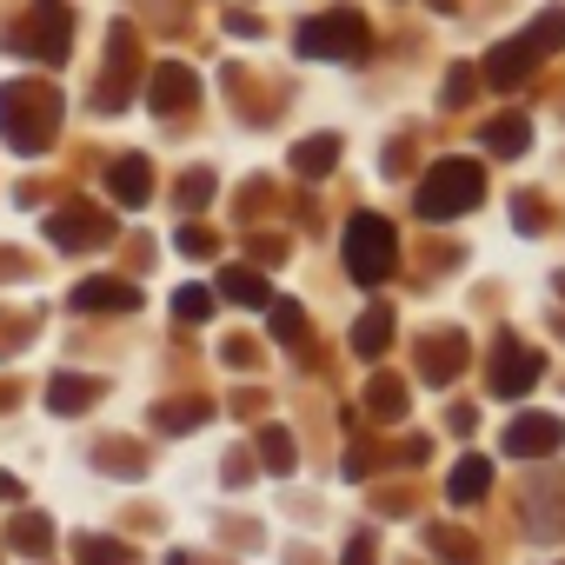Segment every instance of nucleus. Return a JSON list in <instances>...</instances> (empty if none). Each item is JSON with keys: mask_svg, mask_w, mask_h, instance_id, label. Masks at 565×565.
<instances>
[{"mask_svg": "<svg viewBox=\"0 0 565 565\" xmlns=\"http://www.w3.org/2000/svg\"><path fill=\"white\" fill-rule=\"evenodd\" d=\"M486 200V173L479 160H439L419 186V220H459Z\"/></svg>", "mask_w": 565, "mask_h": 565, "instance_id": "nucleus-1", "label": "nucleus"}, {"mask_svg": "<svg viewBox=\"0 0 565 565\" xmlns=\"http://www.w3.org/2000/svg\"><path fill=\"white\" fill-rule=\"evenodd\" d=\"M393 266H399V239H393V226H386L380 213H360V220L347 226V273L360 279V287H380Z\"/></svg>", "mask_w": 565, "mask_h": 565, "instance_id": "nucleus-2", "label": "nucleus"}, {"mask_svg": "<svg viewBox=\"0 0 565 565\" xmlns=\"http://www.w3.org/2000/svg\"><path fill=\"white\" fill-rule=\"evenodd\" d=\"M300 54H307V61H353V54H366V21H360L353 8L320 14V21L300 28Z\"/></svg>", "mask_w": 565, "mask_h": 565, "instance_id": "nucleus-3", "label": "nucleus"}, {"mask_svg": "<svg viewBox=\"0 0 565 565\" xmlns=\"http://www.w3.org/2000/svg\"><path fill=\"white\" fill-rule=\"evenodd\" d=\"M21 100H28V87H14V100L0 94V134H8V147H47V134H54V120H61V100L47 94V87H34V114H21Z\"/></svg>", "mask_w": 565, "mask_h": 565, "instance_id": "nucleus-4", "label": "nucleus"}, {"mask_svg": "<svg viewBox=\"0 0 565 565\" xmlns=\"http://www.w3.org/2000/svg\"><path fill=\"white\" fill-rule=\"evenodd\" d=\"M539 373H545V366H539V353H532V347H519V340H499V347H492V393H499V399L532 393V386H539Z\"/></svg>", "mask_w": 565, "mask_h": 565, "instance_id": "nucleus-5", "label": "nucleus"}, {"mask_svg": "<svg viewBox=\"0 0 565 565\" xmlns=\"http://www.w3.org/2000/svg\"><path fill=\"white\" fill-rule=\"evenodd\" d=\"M558 446H565V419H552V413H525L505 426V452H519V459H545Z\"/></svg>", "mask_w": 565, "mask_h": 565, "instance_id": "nucleus-6", "label": "nucleus"}, {"mask_svg": "<svg viewBox=\"0 0 565 565\" xmlns=\"http://www.w3.org/2000/svg\"><path fill=\"white\" fill-rule=\"evenodd\" d=\"M532 67H539V47H532V34H519V41H505V47L486 54L479 81L486 87H519V81H532Z\"/></svg>", "mask_w": 565, "mask_h": 565, "instance_id": "nucleus-7", "label": "nucleus"}, {"mask_svg": "<svg viewBox=\"0 0 565 565\" xmlns=\"http://www.w3.org/2000/svg\"><path fill=\"white\" fill-rule=\"evenodd\" d=\"M74 307L81 313H134L140 294L127 287V279H87V287H74Z\"/></svg>", "mask_w": 565, "mask_h": 565, "instance_id": "nucleus-8", "label": "nucleus"}, {"mask_svg": "<svg viewBox=\"0 0 565 565\" xmlns=\"http://www.w3.org/2000/svg\"><path fill=\"white\" fill-rule=\"evenodd\" d=\"M220 294H226L233 307H273V287H266L253 266H226V273H220Z\"/></svg>", "mask_w": 565, "mask_h": 565, "instance_id": "nucleus-9", "label": "nucleus"}, {"mask_svg": "<svg viewBox=\"0 0 565 565\" xmlns=\"http://www.w3.org/2000/svg\"><path fill=\"white\" fill-rule=\"evenodd\" d=\"M525 140H532V120H525V114H499V120L486 127V147H492V153H505V160H512V153H525Z\"/></svg>", "mask_w": 565, "mask_h": 565, "instance_id": "nucleus-10", "label": "nucleus"}, {"mask_svg": "<svg viewBox=\"0 0 565 565\" xmlns=\"http://www.w3.org/2000/svg\"><path fill=\"white\" fill-rule=\"evenodd\" d=\"M107 180H114V200H120V206H147V193H153V186H147V180H153L147 160H120Z\"/></svg>", "mask_w": 565, "mask_h": 565, "instance_id": "nucleus-11", "label": "nucleus"}, {"mask_svg": "<svg viewBox=\"0 0 565 565\" xmlns=\"http://www.w3.org/2000/svg\"><path fill=\"white\" fill-rule=\"evenodd\" d=\"M486 486H492V466H486L479 452H466V459L452 466V505H472Z\"/></svg>", "mask_w": 565, "mask_h": 565, "instance_id": "nucleus-12", "label": "nucleus"}, {"mask_svg": "<svg viewBox=\"0 0 565 565\" xmlns=\"http://www.w3.org/2000/svg\"><path fill=\"white\" fill-rule=\"evenodd\" d=\"M34 21H41L47 61H61V54H67V8H61V0H34Z\"/></svg>", "mask_w": 565, "mask_h": 565, "instance_id": "nucleus-13", "label": "nucleus"}, {"mask_svg": "<svg viewBox=\"0 0 565 565\" xmlns=\"http://www.w3.org/2000/svg\"><path fill=\"white\" fill-rule=\"evenodd\" d=\"M386 340H393V313H386V307H373V313L353 327V347H360L366 360H380V353H386Z\"/></svg>", "mask_w": 565, "mask_h": 565, "instance_id": "nucleus-14", "label": "nucleus"}, {"mask_svg": "<svg viewBox=\"0 0 565 565\" xmlns=\"http://www.w3.org/2000/svg\"><path fill=\"white\" fill-rule=\"evenodd\" d=\"M180 100H193V74H180V67H160V74H153V107H160V114H173Z\"/></svg>", "mask_w": 565, "mask_h": 565, "instance_id": "nucleus-15", "label": "nucleus"}, {"mask_svg": "<svg viewBox=\"0 0 565 565\" xmlns=\"http://www.w3.org/2000/svg\"><path fill=\"white\" fill-rule=\"evenodd\" d=\"M54 233H61V246H94L107 226H100L94 213H67V220H54Z\"/></svg>", "mask_w": 565, "mask_h": 565, "instance_id": "nucleus-16", "label": "nucleus"}, {"mask_svg": "<svg viewBox=\"0 0 565 565\" xmlns=\"http://www.w3.org/2000/svg\"><path fill=\"white\" fill-rule=\"evenodd\" d=\"M340 160V140H307V147H294V167L300 173H327Z\"/></svg>", "mask_w": 565, "mask_h": 565, "instance_id": "nucleus-17", "label": "nucleus"}, {"mask_svg": "<svg viewBox=\"0 0 565 565\" xmlns=\"http://www.w3.org/2000/svg\"><path fill=\"white\" fill-rule=\"evenodd\" d=\"M173 313H180V320H206V313H213V294H206V287H180Z\"/></svg>", "mask_w": 565, "mask_h": 565, "instance_id": "nucleus-18", "label": "nucleus"}, {"mask_svg": "<svg viewBox=\"0 0 565 565\" xmlns=\"http://www.w3.org/2000/svg\"><path fill=\"white\" fill-rule=\"evenodd\" d=\"M81 558H87V565H127V545H114V539H81Z\"/></svg>", "mask_w": 565, "mask_h": 565, "instance_id": "nucleus-19", "label": "nucleus"}, {"mask_svg": "<svg viewBox=\"0 0 565 565\" xmlns=\"http://www.w3.org/2000/svg\"><path fill=\"white\" fill-rule=\"evenodd\" d=\"M259 446H266V466H273V472H287V466H294V439L279 433V426H273V433H266Z\"/></svg>", "mask_w": 565, "mask_h": 565, "instance_id": "nucleus-20", "label": "nucleus"}, {"mask_svg": "<svg viewBox=\"0 0 565 565\" xmlns=\"http://www.w3.org/2000/svg\"><path fill=\"white\" fill-rule=\"evenodd\" d=\"M366 399H373V406H380V419H399V406H406V399H399V386H393V380H380V386H373V393H366Z\"/></svg>", "mask_w": 565, "mask_h": 565, "instance_id": "nucleus-21", "label": "nucleus"}, {"mask_svg": "<svg viewBox=\"0 0 565 565\" xmlns=\"http://www.w3.org/2000/svg\"><path fill=\"white\" fill-rule=\"evenodd\" d=\"M532 47H539V54H545V47H565V8L539 21V41H532Z\"/></svg>", "mask_w": 565, "mask_h": 565, "instance_id": "nucleus-22", "label": "nucleus"}, {"mask_svg": "<svg viewBox=\"0 0 565 565\" xmlns=\"http://www.w3.org/2000/svg\"><path fill=\"white\" fill-rule=\"evenodd\" d=\"M273 333H279V340H294V333H300V307L279 300V307H273Z\"/></svg>", "mask_w": 565, "mask_h": 565, "instance_id": "nucleus-23", "label": "nucleus"}, {"mask_svg": "<svg viewBox=\"0 0 565 565\" xmlns=\"http://www.w3.org/2000/svg\"><path fill=\"white\" fill-rule=\"evenodd\" d=\"M54 406H61V413L87 406V386H74V380H54Z\"/></svg>", "mask_w": 565, "mask_h": 565, "instance_id": "nucleus-24", "label": "nucleus"}, {"mask_svg": "<svg viewBox=\"0 0 565 565\" xmlns=\"http://www.w3.org/2000/svg\"><path fill=\"white\" fill-rule=\"evenodd\" d=\"M14 539H21V545H47V519H21Z\"/></svg>", "mask_w": 565, "mask_h": 565, "instance_id": "nucleus-25", "label": "nucleus"}, {"mask_svg": "<svg viewBox=\"0 0 565 565\" xmlns=\"http://www.w3.org/2000/svg\"><path fill=\"white\" fill-rule=\"evenodd\" d=\"M180 253H213V239H206L200 226H186V233H180Z\"/></svg>", "mask_w": 565, "mask_h": 565, "instance_id": "nucleus-26", "label": "nucleus"}, {"mask_svg": "<svg viewBox=\"0 0 565 565\" xmlns=\"http://www.w3.org/2000/svg\"><path fill=\"white\" fill-rule=\"evenodd\" d=\"M347 565H373V545H366V539H353V552H347Z\"/></svg>", "mask_w": 565, "mask_h": 565, "instance_id": "nucleus-27", "label": "nucleus"}]
</instances>
